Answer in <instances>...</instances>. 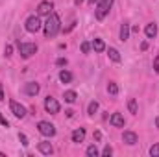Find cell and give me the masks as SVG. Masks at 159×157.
I'll return each instance as SVG.
<instances>
[{
    "mask_svg": "<svg viewBox=\"0 0 159 157\" xmlns=\"http://www.w3.org/2000/svg\"><path fill=\"white\" fill-rule=\"evenodd\" d=\"M52 7H54V6H52V2H41L39 6H37V13L48 17V15L52 13Z\"/></svg>",
    "mask_w": 159,
    "mask_h": 157,
    "instance_id": "cell-8",
    "label": "cell"
},
{
    "mask_svg": "<svg viewBox=\"0 0 159 157\" xmlns=\"http://www.w3.org/2000/svg\"><path fill=\"white\" fill-rule=\"evenodd\" d=\"M89 50H91V44H89L87 41H83V43H81V52H83V54H89Z\"/></svg>",
    "mask_w": 159,
    "mask_h": 157,
    "instance_id": "cell-25",
    "label": "cell"
},
{
    "mask_svg": "<svg viewBox=\"0 0 159 157\" xmlns=\"http://www.w3.org/2000/svg\"><path fill=\"white\" fill-rule=\"evenodd\" d=\"M0 100H4V91H2V83H0Z\"/></svg>",
    "mask_w": 159,
    "mask_h": 157,
    "instance_id": "cell-32",
    "label": "cell"
},
{
    "mask_svg": "<svg viewBox=\"0 0 159 157\" xmlns=\"http://www.w3.org/2000/svg\"><path fill=\"white\" fill-rule=\"evenodd\" d=\"M4 52H6V56H11V52H13V48H11V46H9V44H7V46H6V50H4Z\"/></svg>",
    "mask_w": 159,
    "mask_h": 157,
    "instance_id": "cell-30",
    "label": "cell"
},
{
    "mask_svg": "<svg viewBox=\"0 0 159 157\" xmlns=\"http://www.w3.org/2000/svg\"><path fill=\"white\" fill-rule=\"evenodd\" d=\"M39 152L43 154V155H50L52 152H54V148H52V144L50 142H39Z\"/></svg>",
    "mask_w": 159,
    "mask_h": 157,
    "instance_id": "cell-14",
    "label": "cell"
},
{
    "mask_svg": "<svg viewBox=\"0 0 159 157\" xmlns=\"http://www.w3.org/2000/svg\"><path fill=\"white\" fill-rule=\"evenodd\" d=\"M83 139H85V129L83 128H78V129L72 131V142H83Z\"/></svg>",
    "mask_w": 159,
    "mask_h": 157,
    "instance_id": "cell-13",
    "label": "cell"
},
{
    "mask_svg": "<svg viewBox=\"0 0 159 157\" xmlns=\"http://www.w3.org/2000/svg\"><path fill=\"white\" fill-rule=\"evenodd\" d=\"M128 37H129V26L128 24H122L120 26V41L124 43V41H128Z\"/></svg>",
    "mask_w": 159,
    "mask_h": 157,
    "instance_id": "cell-15",
    "label": "cell"
},
{
    "mask_svg": "<svg viewBox=\"0 0 159 157\" xmlns=\"http://www.w3.org/2000/svg\"><path fill=\"white\" fill-rule=\"evenodd\" d=\"M87 111H89V115H94L98 111V102H91L89 107H87Z\"/></svg>",
    "mask_w": 159,
    "mask_h": 157,
    "instance_id": "cell-23",
    "label": "cell"
},
{
    "mask_svg": "<svg viewBox=\"0 0 159 157\" xmlns=\"http://www.w3.org/2000/svg\"><path fill=\"white\" fill-rule=\"evenodd\" d=\"M37 129H39L41 135H44V137H54L56 135V126L50 124V122H44V120H41L37 124Z\"/></svg>",
    "mask_w": 159,
    "mask_h": 157,
    "instance_id": "cell-5",
    "label": "cell"
},
{
    "mask_svg": "<svg viewBox=\"0 0 159 157\" xmlns=\"http://www.w3.org/2000/svg\"><path fill=\"white\" fill-rule=\"evenodd\" d=\"M107 92H109V94H113V96H115V94H119V85H117L115 81H109V83H107Z\"/></svg>",
    "mask_w": 159,
    "mask_h": 157,
    "instance_id": "cell-20",
    "label": "cell"
},
{
    "mask_svg": "<svg viewBox=\"0 0 159 157\" xmlns=\"http://www.w3.org/2000/svg\"><path fill=\"white\" fill-rule=\"evenodd\" d=\"M109 122H111V126H115V128H124V117H122L120 113H113L111 118H109Z\"/></svg>",
    "mask_w": 159,
    "mask_h": 157,
    "instance_id": "cell-10",
    "label": "cell"
},
{
    "mask_svg": "<svg viewBox=\"0 0 159 157\" xmlns=\"http://www.w3.org/2000/svg\"><path fill=\"white\" fill-rule=\"evenodd\" d=\"M94 2H98V0H89V4H94Z\"/></svg>",
    "mask_w": 159,
    "mask_h": 157,
    "instance_id": "cell-34",
    "label": "cell"
},
{
    "mask_svg": "<svg viewBox=\"0 0 159 157\" xmlns=\"http://www.w3.org/2000/svg\"><path fill=\"white\" fill-rule=\"evenodd\" d=\"M24 26H26V30H28L30 34H37L41 28H43V22H41V19L37 17V15H32V17L26 19Z\"/></svg>",
    "mask_w": 159,
    "mask_h": 157,
    "instance_id": "cell-3",
    "label": "cell"
},
{
    "mask_svg": "<svg viewBox=\"0 0 159 157\" xmlns=\"http://www.w3.org/2000/svg\"><path fill=\"white\" fill-rule=\"evenodd\" d=\"M93 48H94V52H104L106 50V44H104L102 39H94L93 41Z\"/></svg>",
    "mask_w": 159,
    "mask_h": 157,
    "instance_id": "cell-18",
    "label": "cell"
},
{
    "mask_svg": "<svg viewBox=\"0 0 159 157\" xmlns=\"http://www.w3.org/2000/svg\"><path fill=\"white\" fill-rule=\"evenodd\" d=\"M144 34H146V37H148V39H154V37L157 35V24H154V22L146 24V28H144Z\"/></svg>",
    "mask_w": 159,
    "mask_h": 157,
    "instance_id": "cell-11",
    "label": "cell"
},
{
    "mask_svg": "<svg viewBox=\"0 0 159 157\" xmlns=\"http://www.w3.org/2000/svg\"><path fill=\"white\" fill-rule=\"evenodd\" d=\"M154 70L159 74V54L156 56V59H154Z\"/></svg>",
    "mask_w": 159,
    "mask_h": 157,
    "instance_id": "cell-28",
    "label": "cell"
},
{
    "mask_svg": "<svg viewBox=\"0 0 159 157\" xmlns=\"http://www.w3.org/2000/svg\"><path fill=\"white\" fill-rule=\"evenodd\" d=\"M0 124H2V126H4V128H7V126H9V122H7V120H6V118L2 117V115H0Z\"/></svg>",
    "mask_w": 159,
    "mask_h": 157,
    "instance_id": "cell-29",
    "label": "cell"
},
{
    "mask_svg": "<svg viewBox=\"0 0 159 157\" xmlns=\"http://www.w3.org/2000/svg\"><path fill=\"white\" fill-rule=\"evenodd\" d=\"M63 98H65V102H67V104H74V102H76V98H78V94H76L74 91H67Z\"/></svg>",
    "mask_w": 159,
    "mask_h": 157,
    "instance_id": "cell-17",
    "label": "cell"
},
{
    "mask_svg": "<svg viewBox=\"0 0 159 157\" xmlns=\"http://www.w3.org/2000/svg\"><path fill=\"white\" fill-rule=\"evenodd\" d=\"M19 52H20V56L24 59H28L37 52V44H34V43H19Z\"/></svg>",
    "mask_w": 159,
    "mask_h": 157,
    "instance_id": "cell-4",
    "label": "cell"
},
{
    "mask_svg": "<svg viewBox=\"0 0 159 157\" xmlns=\"http://www.w3.org/2000/svg\"><path fill=\"white\" fill-rule=\"evenodd\" d=\"M156 126H157V128H159V117L156 118Z\"/></svg>",
    "mask_w": 159,
    "mask_h": 157,
    "instance_id": "cell-33",
    "label": "cell"
},
{
    "mask_svg": "<svg viewBox=\"0 0 159 157\" xmlns=\"http://www.w3.org/2000/svg\"><path fill=\"white\" fill-rule=\"evenodd\" d=\"M107 54H109V57H111L115 63H120V59H122V57H120V54H119V50H117V48H107Z\"/></svg>",
    "mask_w": 159,
    "mask_h": 157,
    "instance_id": "cell-16",
    "label": "cell"
},
{
    "mask_svg": "<svg viewBox=\"0 0 159 157\" xmlns=\"http://www.w3.org/2000/svg\"><path fill=\"white\" fill-rule=\"evenodd\" d=\"M9 107H11V113H13L17 118H24V117H26V107H24V105H20L19 102L11 100V102H9Z\"/></svg>",
    "mask_w": 159,
    "mask_h": 157,
    "instance_id": "cell-7",
    "label": "cell"
},
{
    "mask_svg": "<svg viewBox=\"0 0 159 157\" xmlns=\"http://www.w3.org/2000/svg\"><path fill=\"white\" fill-rule=\"evenodd\" d=\"M39 83H35V81H30V83H26V87H24V92L28 94V96H35L37 92H39Z\"/></svg>",
    "mask_w": 159,
    "mask_h": 157,
    "instance_id": "cell-9",
    "label": "cell"
},
{
    "mask_svg": "<svg viewBox=\"0 0 159 157\" xmlns=\"http://www.w3.org/2000/svg\"><path fill=\"white\" fill-rule=\"evenodd\" d=\"M57 65H59V67H63V65H67V59H63V57H61V59H57Z\"/></svg>",
    "mask_w": 159,
    "mask_h": 157,
    "instance_id": "cell-31",
    "label": "cell"
},
{
    "mask_svg": "<svg viewBox=\"0 0 159 157\" xmlns=\"http://www.w3.org/2000/svg\"><path fill=\"white\" fill-rule=\"evenodd\" d=\"M122 139H124V142H126V144H129V146H133V144L137 142V135H135L133 131H124Z\"/></svg>",
    "mask_w": 159,
    "mask_h": 157,
    "instance_id": "cell-12",
    "label": "cell"
},
{
    "mask_svg": "<svg viewBox=\"0 0 159 157\" xmlns=\"http://www.w3.org/2000/svg\"><path fill=\"white\" fill-rule=\"evenodd\" d=\"M19 141H20V142H22V146H28V144H30V142H28V139H26V135H24V133H19Z\"/></svg>",
    "mask_w": 159,
    "mask_h": 157,
    "instance_id": "cell-26",
    "label": "cell"
},
{
    "mask_svg": "<svg viewBox=\"0 0 159 157\" xmlns=\"http://www.w3.org/2000/svg\"><path fill=\"white\" fill-rule=\"evenodd\" d=\"M111 154H113V150H111V146H109V144H107V146H106V148H104V152H102V155H111Z\"/></svg>",
    "mask_w": 159,
    "mask_h": 157,
    "instance_id": "cell-27",
    "label": "cell"
},
{
    "mask_svg": "<svg viewBox=\"0 0 159 157\" xmlns=\"http://www.w3.org/2000/svg\"><path fill=\"white\" fill-rule=\"evenodd\" d=\"M111 6H113V0H100L98 2V7H96V19L98 20H104L107 17V13H109Z\"/></svg>",
    "mask_w": 159,
    "mask_h": 157,
    "instance_id": "cell-2",
    "label": "cell"
},
{
    "mask_svg": "<svg viewBox=\"0 0 159 157\" xmlns=\"http://www.w3.org/2000/svg\"><path fill=\"white\" fill-rule=\"evenodd\" d=\"M59 79H61L63 83H70V81H72V74H70L69 70H61V72H59Z\"/></svg>",
    "mask_w": 159,
    "mask_h": 157,
    "instance_id": "cell-19",
    "label": "cell"
},
{
    "mask_svg": "<svg viewBox=\"0 0 159 157\" xmlns=\"http://www.w3.org/2000/svg\"><path fill=\"white\" fill-rule=\"evenodd\" d=\"M128 109H129V113H133V115H137V102H135V98H129L128 100Z\"/></svg>",
    "mask_w": 159,
    "mask_h": 157,
    "instance_id": "cell-21",
    "label": "cell"
},
{
    "mask_svg": "<svg viewBox=\"0 0 159 157\" xmlns=\"http://www.w3.org/2000/svg\"><path fill=\"white\" fill-rule=\"evenodd\" d=\"M43 28H44V37H46V39L56 37V35L59 34V30H61L59 17H57L56 13H50V15H48V19H46V22L43 24Z\"/></svg>",
    "mask_w": 159,
    "mask_h": 157,
    "instance_id": "cell-1",
    "label": "cell"
},
{
    "mask_svg": "<svg viewBox=\"0 0 159 157\" xmlns=\"http://www.w3.org/2000/svg\"><path fill=\"white\" fill-rule=\"evenodd\" d=\"M87 155H89V157H96V155H98V148H96L94 144H91V146L87 148Z\"/></svg>",
    "mask_w": 159,
    "mask_h": 157,
    "instance_id": "cell-22",
    "label": "cell"
},
{
    "mask_svg": "<svg viewBox=\"0 0 159 157\" xmlns=\"http://www.w3.org/2000/svg\"><path fill=\"white\" fill-rule=\"evenodd\" d=\"M150 155L152 157H159V144H154V146L150 148Z\"/></svg>",
    "mask_w": 159,
    "mask_h": 157,
    "instance_id": "cell-24",
    "label": "cell"
},
{
    "mask_svg": "<svg viewBox=\"0 0 159 157\" xmlns=\"http://www.w3.org/2000/svg\"><path fill=\"white\" fill-rule=\"evenodd\" d=\"M44 109H46V113H50V115H56V113H59V102H57L56 98L48 96V98L44 100Z\"/></svg>",
    "mask_w": 159,
    "mask_h": 157,
    "instance_id": "cell-6",
    "label": "cell"
}]
</instances>
